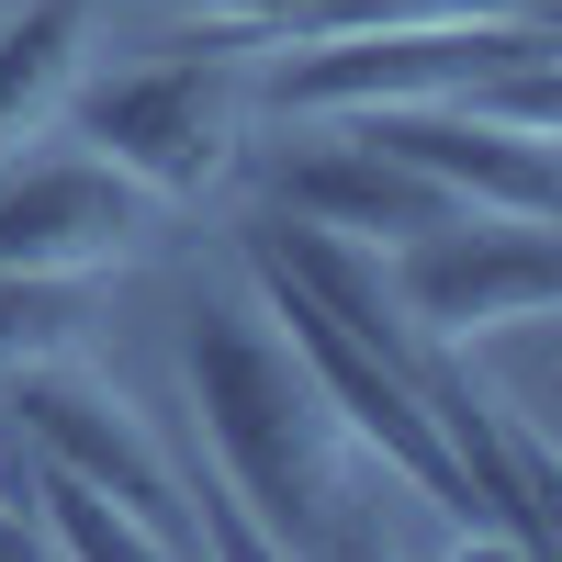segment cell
Returning a JSON list of instances; mask_svg holds the SVG:
<instances>
[{
  "label": "cell",
  "mask_w": 562,
  "mask_h": 562,
  "mask_svg": "<svg viewBox=\"0 0 562 562\" xmlns=\"http://www.w3.org/2000/svg\"><path fill=\"white\" fill-rule=\"evenodd\" d=\"M79 45H90V0H23V12L0 23V158L68 113Z\"/></svg>",
  "instance_id": "obj_9"
},
{
  "label": "cell",
  "mask_w": 562,
  "mask_h": 562,
  "mask_svg": "<svg viewBox=\"0 0 562 562\" xmlns=\"http://www.w3.org/2000/svg\"><path fill=\"white\" fill-rule=\"evenodd\" d=\"M192 12H214L225 34H248V45H270V34H304V12H315V0H192Z\"/></svg>",
  "instance_id": "obj_12"
},
{
  "label": "cell",
  "mask_w": 562,
  "mask_h": 562,
  "mask_svg": "<svg viewBox=\"0 0 562 562\" xmlns=\"http://www.w3.org/2000/svg\"><path fill=\"white\" fill-rule=\"evenodd\" d=\"M34 551H45V518L23 495H0V562H34Z\"/></svg>",
  "instance_id": "obj_13"
},
{
  "label": "cell",
  "mask_w": 562,
  "mask_h": 562,
  "mask_svg": "<svg viewBox=\"0 0 562 562\" xmlns=\"http://www.w3.org/2000/svg\"><path fill=\"white\" fill-rule=\"evenodd\" d=\"M248 34H214L192 57H147V68H113V79H79L68 113H79V147L113 158L135 192L158 203H203L237 180L248 147Z\"/></svg>",
  "instance_id": "obj_2"
},
{
  "label": "cell",
  "mask_w": 562,
  "mask_h": 562,
  "mask_svg": "<svg viewBox=\"0 0 562 562\" xmlns=\"http://www.w3.org/2000/svg\"><path fill=\"white\" fill-rule=\"evenodd\" d=\"M270 203L304 214V225H338V237H371V248H405V237H428L439 214H461L439 180H416L394 147H371L360 124H326L315 147L270 158Z\"/></svg>",
  "instance_id": "obj_8"
},
{
  "label": "cell",
  "mask_w": 562,
  "mask_h": 562,
  "mask_svg": "<svg viewBox=\"0 0 562 562\" xmlns=\"http://www.w3.org/2000/svg\"><path fill=\"white\" fill-rule=\"evenodd\" d=\"M192 405L225 461V506L259 529V551H349V461L360 439L326 416L304 360L281 349V326L237 293L192 315Z\"/></svg>",
  "instance_id": "obj_1"
},
{
  "label": "cell",
  "mask_w": 562,
  "mask_h": 562,
  "mask_svg": "<svg viewBox=\"0 0 562 562\" xmlns=\"http://www.w3.org/2000/svg\"><path fill=\"white\" fill-rule=\"evenodd\" d=\"M158 192H135L113 158H23L0 169V259L12 270H124L158 248Z\"/></svg>",
  "instance_id": "obj_6"
},
{
  "label": "cell",
  "mask_w": 562,
  "mask_h": 562,
  "mask_svg": "<svg viewBox=\"0 0 562 562\" xmlns=\"http://www.w3.org/2000/svg\"><path fill=\"white\" fill-rule=\"evenodd\" d=\"M371 147H394L416 180H439L461 214H562V158L551 135H518L473 102H383V113H349Z\"/></svg>",
  "instance_id": "obj_7"
},
{
  "label": "cell",
  "mask_w": 562,
  "mask_h": 562,
  "mask_svg": "<svg viewBox=\"0 0 562 562\" xmlns=\"http://www.w3.org/2000/svg\"><path fill=\"white\" fill-rule=\"evenodd\" d=\"M383 270H394L405 326L439 349H473L495 326H540L562 304V237L540 214H439L428 237L383 248Z\"/></svg>",
  "instance_id": "obj_4"
},
{
  "label": "cell",
  "mask_w": 562,
  "mask_h": 562,
  "mask_svg": "<svg viewBox=\"0 0 562 562\" xmlns=\"http://www.w3.org/2000/svg\"><path fill=\"white\" fill-rule=\"evenodd\" d=\"M304 57L270 68V102L304 124H349L383 102H473L495 68L562 45L551 12H495V23H383V34H293Z\"/></svg>",
  "instance_id": "obj_3"
},
{
  "label": "cell",
  "mask_w": 562,
  "mask_h": 562,
  "mask_svg": "<svg viewBox=\"0 0 562 562\" xmlns=\"http://www.w3.org/2000/svg\"><path fill=\"white\" fill-rule=\"evenodd\" d=\"M34 518H45V551H79V562H169V540L135 518L124 495H102V484H79V473H57V461H34Z\"/></svg>",
  "instance_id": "obj_10"
},
{
  "label": "cell",
  "mask_w": 562,
  "mask_h": 562,
  "mask_svg": "<svg viewBox=\"0 0 562 562\" xmlns=\"http://www.w3.org/2000/svg\"><path fill=\"white\" fill-rule=\"evenodd\" d=\"M0 416L34 439V461H57V473H79V484H102V495H124L135 518H147L169 551H203V518H192V495H180V473H169V450L124 416V394H102V383H79L68 360H12L0 371Z\"/></svg>",
  "instance_id": "obj_5"
},
{
  "label": "cell",
  "mask_w": 562,
  "mask_h": 562,
  "mask_svg": "<svg viewBox=\"0 0 562 562\" xmlns=\"http://www.w3.org/2000/svg\"><path fill=\"white\" fill-rule=\"evenodd\" d=\"M102 315V270H12L0 259V371L12 360H68Z\"/></svg>",
  "instance_id": "obj_11"
}]
</instances>
